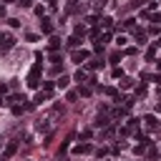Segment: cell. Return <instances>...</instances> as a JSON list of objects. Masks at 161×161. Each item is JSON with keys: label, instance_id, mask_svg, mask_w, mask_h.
<instances>
[{"label": "cell", "instance_id": "obj_8", "mask_svg": "<svg viewBox=\"0 0 161 161\" xmlns=\"http://www.w3.org/2000/svg\"><path fill=\"white\" fill-rule=\"evenodd\" d=\"M73 80H78V83H88V76H86V71H78V73L73 76Z\"/></svg>", "mask_w": 161, "mask_h": 161}, {"label": "cell", "instance_id": "obj_12", "mask_svg": "<svg viewBox=\"0 0 161 161\" xmlns=\"http://www.w3.org/2000/svg\"><path fill=\"white\" fill-rule=\"evenodd\" d=\"M53 88H55V83H50V80H48V83H43V93H53Z\"/></svg>", "mask_w": 161, "mask_h": 161}, {"label": "cell", "instance_id": "obj_14", "mask_svg": "<svg viewBox=\"0 0 161 161\" xmlns=\"http://www.w3.org/2000/svg\"><path fill=\"white\" fill-rule=\"evenodd\" d=\"M136 43H141V46L146 43V35H144V30H138V33H136Z\"/></svg>", "mask_w": 161, "mask_h": 161}, {"label": "cell", "instance_id": "obj_17", "mask_svg": "<svg viewBox=\"0 0 161 161\" xmlns=\"http://www.w3.org/2000/svg\"><path fill=\"white\" fill-rule=\"evenodd\" d=\"M101 23H103L106 28H111V25H113V18H108V15H106V18H101Z\"/></svg>", "mask_w": 161, "mask_h": 161}, {"label": "cell", "instance_id": "obj_24", "mask_svg": "<svg viewBox=\"0 0 161 161\" xmlns=\"http://www.w3.org/2000/svg\"><path fill=\"white\" fill-rule=\"evenodd\" d=\"M3 15H5V5H3V3H0V18H3Z\"/></svg>", "mask_w": 161, "mask_h": 161}, {"label": "cell", "instance_id": "obj_28", "mask_svg": "<svg viewBox=\"0 0 161 161\" xmlns=\"http://www.w3.org/2000/svg\"><path fill=\"white\" fill-rule=\"evenodd\" d=\"M46 3H50V5H53V0H46ZM53 8H55V5H53Z\"/></svg>", "mask_w": 161, "mask_h": 161}, {"label": "cell", "instance_id": "obj_3", "mask_svg": "<svg viewBox=\"0 0 161 161\" xmlns=\"http://www.w3.org/2000/svg\"><path fill=\"white\" fill-rule=\"evenodd\" d=\"M88 55H91L88 50H76L73 53V60H76V63H83V60H88Z\"/></svg>", "mask_w": 161, "mask_h": 161}, {"label": "cell", "instance_id": "obj_22", "mask_svg": "<svg viewBox=\"0 0 161 161\" xmlns=\"http://www.w3.org/2000/svg\"><path fill=\"white\" fill-rule=\"evenodd\" d=\"M66 98H68V101H76V98H78V93H76V91H68V96H66Z\"/></svg>", "mask_w": 161, "mask_h": 161}, {"label": "cell", "instance_id": "obj_4", "mask_svg": "<svg viewBox=\"0 0 161 161\" xmlns=\"http://www.w3.org/2000/svg\"><path fill=\"white\" fill-rule=\"evenodd\" d=\"M144 124H146V128H151V131H154V128H159L156 116H151V113H149V116H144Z\"/></svg>", "mask_w": 161, "mask_h": 161}, {"label": "cell", "instance_id": "obj_2", "mask_svg": "<svg viewBox=\"0 0 161 161\" xmlns=\"http://www.w3.org/2000/svg\"><path fill=\"white\" fill-rule=\"evenodd\" d=\"M13 43H15V40H13L10 35H0V50H8V48H13Z\"/></svg>", "mask_w": 161, "mask_h": 161}, {"label": "cell", "instance_id": "obj_7", "mask_svg": "<svg viewBox=\"0 0 161 161\" xmlns=\"http://www.w3.org/2000/svg\"><path fill=\"white\" fill-rule=\"evenodd\" d=\"M68 83H71V78H68V76H60V78L55 80V86H58V88H68Z\"/></svg>", "mask_w": 161, "mask_h": 161}, {"label": "cell", "instance_id": "obj_6", "mask_svg": "<svg viewBox=\"0 0 161 161\" xmlns=\"http://www.w3.org/2000/svg\"><path fill=\"white\" fill-rule=\"evenodd\" d=\"M101 66H103V60H98V58H91L88 63H86V68H88V71H96V68H101Z\"/></svg>", "mask_w": 161, "mask_h": 161}, {"label": "cell", "instance_id": "obj_25", "mask_svg": "<svg viewBox=\"0 0 161 161\" xmlns=\"http://www.w3.org/2000/svg\"><path fill=\"white\" fill-rule=\"evenodd\" d=\"M156 48H161V35H159V38H156Z\"/></svg>", "mask_w": 161, "mask_h": 161}, {"label": "cell", "instance_id": "obj_10", "mask_svg": "<svg viewBox=\"0 0 161 161\" xmlns=\"http://www.w3.org/2000/svg\"><path fill=\"white\" fill-rule=\"evenodd\" d=\"M78 43H80V38H78V35H71V38H68V48H76Z\"/></svg>", "mask_w": 161, "mask_h": 161}, {"label": "cell", "instance_id": "obj_27", "mask_svg": "<svg viewBox=\"0 0 161 161\" xmlns=\"http://www.w3.org/2000/svg\"><path fill=\"white\" fill-rule=\"evenodd\" d=\"M156 111H161V101H159V103H156Z\"/></svg>", "mask_w": 161, "mask_h": 161}, {"label": "cell", "instance_id": "obj_5", "mask_svg": "<svg viewBox=\"0 0 161 161\" xmlns=\"http://www.w3.org/2000/svg\"><path fill=\"white\" fill-rule=\"evenodd\" d=\"M40 30H43L46 35H50V33H53V23H50L48 18H43V23H40Z\"/></svg>", "mask_w": 161, "mask_h": 161}, {"label": "cell", "instance_id": "obj_11", "mask_svg": "<svg viewBox=\"0 0 161 161\" xmlns=\"http://www.w3.org/2000/svg\"><path fill=\"white\" fill-rule=\"evenodd\" d=\"M106 124H108V118H106V116H101V113H98V118H96V126L101 128V126H106Z\"/></svg>", "mask_w": 161, "mask_h": 161}, {"label": "cell", "instance_id": "obj_20", "mask_svg": "<svg viewBox=\"0 0 161 161\" xmlns=\"http://www.w3.org/2000/svg\"><path fill=\"white\" fill-rule=\"evenodd\" d=\"M146 58L154 60V58H156V48H149V50H146Z\"/></svg>", "mask_w": 161, "mask_h": 161}, {"label": "cell", "instance_id": "obj_15", "mask_svg": "<svg viewBox=\"0 0 161 161\" xmlns=\"http://www.w3.org/2000/svg\"><path fill=\"white\" fill-rule=\"evenodd\" d=\"M121 88H133V80L131 78H124V80H121Z\"/></svg>", "mask_w": 161, "mask_h": 161}, {"label": "cell", "instance_id": "obj_16", "mask_svg": "<svg viewBox=\"0 0 161 161\" xmlns=\"http://www.w3.org/2000/svg\"><path fill=\"white\" fill-rule=\"evenodd\" d=\"M50 60H53V63L58 66V63H60V60H63V58H60V53H55V50H53V53H50Z\"/></svg>", "mask_w": 161, "mask_h": 161}, {"label": "cell", "instance_id": "obj_26", "mask_svg": "<svg viewBox=\"0 0 161 161\" xmlns=\"http://www.w3.org/2000/svg\"><path fill=\"white\" fill-rule=\"evenodd\" d=\"M10 3H15V0H3V5H10Z\"/></svg>", "mask_w": 161, "mask_h": 161}, {"label": "cell", "instance_id": "obj_19", "mask_svg": "<svg viewBox=\"0 0 161 161\" xmlns=\"http://www.w3.org/2000/svg\"><path fill=\"white\" fill-rule=\"evenodd\" d=\"M58 46H60V40L58 38H50V50H58Z\"/></svg>", "mask_w": 161, "mask_h": 161}, {"label": "cell", "instance_id": "obj_9", "mask_svg": "<svg viewBox=\"0 0 161 161\" xmlns=\"http://www.w3.org/2000/svg\"><path fill=\"white\" fill-rule=\"evenodd\" d=\"M76 154H91V144H80V146H76Z\"/></svg>", "mask_w": 161, "mask_h": 161}, {"label": "cell", "instance_id": "obj_18", "mask_svg": "<svg viewBox=\"0 0 161 161\" xmlns=\"http://www.w3.org/2000/svg\"><path fill=\"white\" fill-rule=\"evenodd\" d=\"M46 98H48V93H40V91H38V96H35V103H43Z\"/></svg>", "mask_w": 161, "mask_h": 161}, {"label": "cell", "instance_id": "obj_13", "mask_svg": "<svg viewBox=\"0 0 161 161\" xmlns=\"http://www.w3.org/2000/svg\"><path fill=\"white\" fill-rule=\"evenodd\" d=\"M15 149H18V144H8V149H5V159H8V156H13V154H15Z\"/></svg>", "mask_w": 161, "mask_h": 161}, {"label": "cell", "instance_id": "obj_23", "mask_svg": "<svg viewBox=\"0 0 161 161\" xmlns=\"http://www.w3.org/2000/svg\"><path fill=\"white\" fill-rule=\"evenodd\" d=\"M3 93H8V86H5V83H0V96H3Z\"/></svg>", "mask_w": 161, "mask_h": 161}, {"label": "cell", "instance_id": "obj_21", "mask_svg": "<svg viewBox=\"0 0 161 161\" xmlns=\"http://www.w3.org/2000/svg\"><path fill=\"white\" fill-rule=\"evenodd\" d=\"M146 91H149V88H146V86H144V83H141V86H138V88H136V93H138V96H146Z\"/></svg>", "mask_w": 161, "mask_h": 161}, {"label": "cell", "instance_id": "obj_1", "mask_svg": "<svg viewBox=\"0 0 161 161\" xmlns=\"http://www.w3.org/2000/svg\"><path fill=\"white\" fill-rule=\"evenodd\" d=\"M40 73H43V66H40V60H38V63L30 68V73H28V80H25V83H28L30 88H38V83H40Z\"/></svg>", "mask_w": 161, "mask_h": 161}]
</instances>
